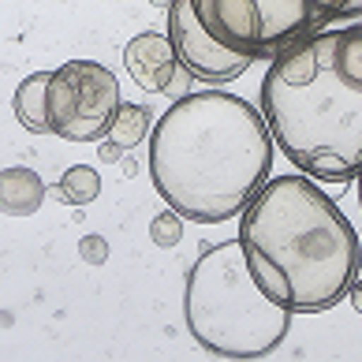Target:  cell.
<instances>
[{"label": "cell", "mask_w": 362, "mask_h": 362, "mask_svg": "<svg viewBox=\"0 0 362 362\" xmlns=\"http://www.w3.org/2000/svg\"><path fill=\"white\" fill-rule=\"evenodd\" d=\"M150 4H153V8H172L176 0H150Z\"/></svg>", "instance_id": "16"}, {"label": "cell", "mask_w": 362, "mask_h": 362, "mask_svg": "<svg viewBox=\"0 0 362 362\" xmlns=\"http://www.w3.org/2000/svg\"><path fill=\"white\" fill-rule=\"evenodd\" d=\"M45 202V183L30 168H4L0 172V209L4 217H30Z\"/></svg>", "instance_id": "9"}, {"label": "cell", "mask_w": 362, "mask_h": 362, "mask_svg": "<svg viewBox=\"0 0 362 362\" xmlns=\"http://www.w3.org/2000/svg\"><path fill=\"white\" fill-rule=\"evenodd\" d=\"M347 0H194L202 26L224 49L273 60L288 45L340 23Z\"/></svg>", "instance_id": "5"}, {"label": "cell", "mask_w": 362, "mask_h": 362, "mask_svg": "<svg viewBox=\"0 0 362 362\" xmlns=\"http://www.w3.org/2000/svg\"><path fill=\"white\" fill-rule=\"evenodd\" d=\"M150 239L157 247H176L183 239V213H176L172 206L165 213H157L153 224H150Z\"/></svg>", "instance_id": "13"}, {"label": "cell", "mask_w": 362, "mask_h": 362, "mask_svg": "<svg viewBox=\"0 0 362 362\" xmlns=\"http://www.w3.org/2000/svg\"><path fill=\"white\" fill-rule=\"evenodd\" d=\"M49 78L52 71H34L26 75L16 86V98H11V112L16 119L30 131V135H49Z\"/></svg>", "instance_id": "10"}, {"label": "cell", "mask_w": 362, "mask_h": 362, "mask_svg": "<svg viewBox=\"0 0 362 362\" xmlns=\"http://www.w3.org/2000/svg\"><path fill=\"white\" fill-rule=\"evenodd\" d=\"M250 273L291 314H325L362 273V243L310 176H273L239 213Z\"/></svg>", "instance_id": "3"}, {"label": "cell", "mask_w": 362, "mask_h": 362, "mask_svg": "<svg viewBox=\"0 0 362 362\" xmlns=\"http://www.w3.org/2000/svg\"><path fill=\"white\" fill-rule=\"evenodd\" d=\"M273 150L269 119L247 98L183 93L150 131V180L187 221L221 224L273 180Z\"/></svg>", "instance_id": "1"}, {"label": "cell", "mask_w": 362, "mask_h": 362, "mask_svg": "<svg viewBox=\"0 0 362 362\" xmlns=\"http://www.w3.org/2000/svg\"><path fill=\"white\" fill-rule=\"evenodd\" d=\"M119 109V83L98 60H68L49 78V127L68 142L109 139Z\"/></svg>", "instance_id": "6"}, {"label": "cell", "mask_w": 362, "mask_h": 362, "mask_svg": "<svg viewBox=\"0 0 362 362\" xmlns=\"http://www.w3.org/2000/svg\"><path fill=\"white\" fill-rule=\"evenodd\" d=\"M262 112L295 168L321 183L362 172V23L325 26L276 52L262 78Z\"/></svg>", "instance_id": "2"}, {"label": "cell", "mask_w": 362, "mask_h": 362, "mask_svg": "<svg viewBox=\"0 0 362 362\" xmlns=\"http://www.w3.org/2000/svg\"><path fill=\"white\" fill-rule=\"evenodd\" d=\"M355 183H358V206H362V172H358V180H355Z\"/></svg>", "instance_id": "17"}, {"label": "cell", "mask_w": 362, "mask_h": 362, "mask_svg": "<svg viewBox=\"0 0 362 362\" xmlns=\"http://www.w3.org/2000/svg\"><path fill=\"white\" fill-rule=\"evenodd\" d=\"M153 131V116L150 109H142V105H124V109L116 112V124L109 131V142H116L119 150H131V146H139L146 135Z\"/></svg>", "instance_id": "11"}, {"label": "cell", "mask_w": 362, "mask_h": 362, "mask_svg": "<svg viewBox=\"0 0 362 362\" xmlns=\"http://www.w3.org/2000/svg\"><path fill=\"white\" fill-rule=\"evenodd\" d=\"M168 37H172V45H176L180 64L191 71V78L209 83V86L235 83V78L254 64L243 52L224 49L217 37L206 30L202 19H198V11H194V0H176V4L168 8Z\"/></svg>", "instance_id": "7"}, {"label": "cell", "mask_w": 362, "mask_h": 362, "mask_svg": "<svg viewBox=\"0 0 362 362\" xmlns=\"http://www.w3.org/2000/svg\"><path fill=\"white\" fill-rule=\"evenodd\" d=\"M347 299H351V306L362 314V273H358V280L351 284V291H347Z\"/></svg>", "instance_id": "15"}, {"label": "cell", "mask_w": 362, "mask_h": 362, "mask_svg": "<svg viewBox=\"0 0 362 362\" xmlns=\"http://www.w3.org/2000/svg\"><path fill=\"white\" fill-rule=\"evenodd\" d=\"M78 254L86 258V265H105V258H109V243H105L101 235H83Z\"/></svg>", "instance_id": "14"}, {"label": "cell", "mask_w": 362, "mask_h": 362, "mask_svg": "<svg viewBox=\"0 0 362 362\" xmlns=\"http://www.w3.org/2000/svg\"><path fill=\"white\" fill-rule=\"evenodd\" d=\"M60 194L68 206H90L93 198L101 194V176L98 168L90 165H71L68 172L60 176Z\"/></svg>", "instance_id": "12"}, {"label": "cell", "mask_w": 362, "mask_h": 362, "mask_svg": "<svg viewBox=\"0 0 362 362\" xmlns=\"http://www.w3.org/2000/svg\"><path fill=\"white\" fill-rule=\"evenodd\" d=\"M183 317L191 337L221 358H265L291 329V310L258 288L239 235L202 250L191 265Z\"/></svg>", "instance_id": "4"}, {"label": "cell", "mask_w": 362, "mask_h": 362, "mask_svg": "<svg viewBox=\"0 0 362 362\" xmlns=\"http://www.w3.org/2000/svg\"><path fill=\"white\" fill-rule=\"evenodd\" d=\"M124 64H127V75L150 93H183L187 78H191V71L176 57L172 37L157 30H142L131 37L124 45Z\"/></svg>", "instance_id": "8"}]
</instances>
